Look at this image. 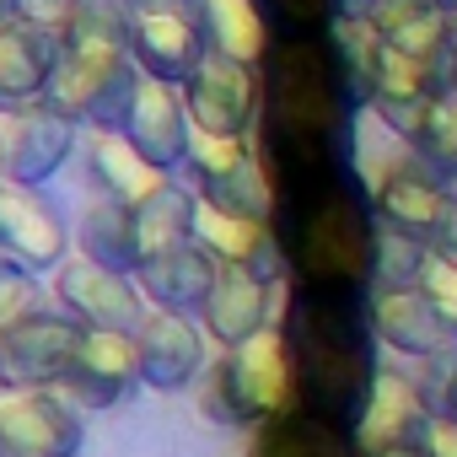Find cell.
Here are the masks:
<instances>
[{"label":"cell","instance_id":"8992f818","mask_svg":"<svg viewBox=\"0 0 457 457\" xmlns=\"http://www.w3.org/2000/svg\"><path fill=\"white\" fill-rule=\"evenodd\" d=\"M199 183V199L220 204V210H237V215H275V183L270 167L253 145V135H204L194 129L188 140V162H183Z\"/></svg>","mask_w":457,"mask_h":457},{"label":"cell","instance_id":"52a82bcc","mask_svg":"<svg viewBox=\"0 0 457 457\" xmlns=\"http://www.w3.org/2000/svg\"><path fill=\"white\" fill-rule=\"evenodd\" d=\"M371 204H377V220L382 232H398L420 248H430L441 237V226L452 220L457 210V188L446 178H436L414 151L403 162H387L377 178H371Z\"/></svg>","mask_w":457,"mask_h":457},{"label":"cell","instance_id":"3957f363","mask_svg":"<svg viewBox=\"0 0 457 457\" xmlns=\"http://www.w3.org/2000/svg\"><path fill=\"white\" fill-rule=\"evenodd\" d=\"M291 366H296V398L302 409L355 430L382 361H377V323H371V296L366 291H312L291 286L286 291V318H280Z\"/></svg>","mask_w":457,"mask_h":457},{"label":"cell","instance_id":"f546056e","mask_svg":"<svg viewBox=\"0 0 457 457\" xmlns=\"http://www.w3.org/2000/svg\"><path fill=\"white\" fill-rule=\"evenodd\" d=\"M403 145H409L436 178L457 183V92L441 87V92L420 108V119H414V129L403 135Z\"/></svg>","mask_w":457,"mask_h":457},{"label":"cell","instance_id":"ffe728a7","mask_svg":"<svg viewBox=\"0 0 457 457\" xmlns=\"http://www.w3.org/2000/svg\"><path fill=\"white\" fill-rule=\"evenodd\" d=\"M270 312H275V280L243 270V264H215V286L199 307V323L215 345H243L253 334L270 328Z\"/></svg>","mask_w":457,"mask_h":457},{"label":"cell","instance_id":"d6a6232c","mask_svg":"<svg viewBox=\"0 0 457 457\" xmlns=\"http://www.w3.org/2000/svg\"><path fill=\"white\" fill-rule=\"evenodd\" d=\"M38 302H44V296H38L33 270H22L17 259H0V328H17L22 318L44 312Z\"/></svg>","mask_w":457,"mask_h":457},{"label":"cell","instance_id":"f35d334b","mask_svg":"<svg viewBox=\"0 0 457 457\" xmlns=\"http://www.w3.org/2000/svg\"><path fill=\"white\" fill-rule=\"evenodd\" d=\"M382 457H425L420 446H398V452H382Z\"/></svg>","mask_w":457,"mask_h":457},{"label":"cell","instance_id":"4dcf8cb0","mask_svg":"<svg viewBox=\"0 0 457 457\" xmlns=\"http://www.w3.org/2000/svg\"><path fill=\"white\" fill-rule=\"evenodd\" d=\"M264 12V22L275 28V38L291 33H328L345 17V0H253Z\"/></svg>","mask_w":457,"mask_h":457},{"label":"cell","instance_id":"44dd1931","mask_svg":"<svg viewBox=\"0 0 457 457\" xmlns=\"http://www.w3.org/2000/svg\"><path fill=\"white\" fill-rule=\"evenodd\" d=\"M60 60V38L33 28V22H6L0 28V113L17 119L49 97V76Z\"/></svg>","mask_w":457,"mask_h":457},{"label":"cell","instance_id":"ab89813d","mask_svg":"<svg viewBox=\"0 0 457 457\" xmlns=\"http://www.w3.org/2000/svg\"><path fill=\"white\" fill-rule=\"evenodd\" d=\"M414 6H441V12H452V6H457V0H414Z\"/></svg>","mask_w":457,"mask_h":457},{"label":"cell","instance_id":"cb8c5ba5","mask_svg":"<svg viewBox=\"0 0 457 457\" xmlns=\"http://www.w3.org/2000/svg\"><path fill=\"white\" fill-rule=\"evenodd\" d=\"M366 22L377 28L382 44H393L398 54L441 71L446 49H452V12L441 6H414V0H377L366 12Z\"/></svg>","mask_w":457,"mask_h":457},{"label":"cell","instance_id":"603a6c76","mask_svg":"<svg viewBox=\"0 0 457 457\" xmlns=\"http://www.w3.org/2000/svg\"><path fill=\"white\" fill-rule=\"evenodd\" d=\"M87 167H92V183L103 188V199L129 204V210H140L145 199H156L172 183V172H162L151 156H140L129 145V135H119V129H92Z\"/></svg>","mask_w":457,"mask_h":457},{"label":"cell","instance_id":"5b68a950","mask_svg":"<svg viewBox=\"0 0 457 457\" xmlns=\"http://www.w3.org/2000/svg\"><path fill=\"white\" fill-rule=\"evenodd\" d=\"M291 409H302V398H296V366L280 328H264L232 345L204 371V414L232 430H259Z\"/></svg>","mask_w":457,"mask_h":457},{"label":"cell","instance_id":"7bdbcfd3","mask_svg":"<svg viewBox=\"0 0 457 457\" xmlns=\"http://www.w3.org/2000/svg\"><path fill=\"white\" fill-rule=\"evenodd\" d=\"M452 188H457V183H452Z\"/></svg>","mask_w":457,"mask_h":457},{"label":"cell","instance_id":"74e56055","mask_svg":"<svg viewBox=\"0 0 457 457\" xmlns=\"http://www.w3.org/2000/svg\"><path fill=\"white\" fill-rule=\"evenodd\" d=\"M6 22H17V0H0V28Z\"/></svg>","mask_w":457,"mask_h":457},{"label":"cell","instance_id":"9c48e42d","mask_svg":"<svg viewBox=\"0 0 457 457\" xmlns=\"http://www.w3.org/2000/svg\"><path fill=\"white\" fill-rule=\"evenodd\" d=\"M178 92H183V108H188L194 129H204V135H253L259 129L264 76L243 60H226V54L210 49Z\"/></svg>","mask_w":457,"mask_h":457},{"label":"cell","instance_id":"7a4b0ae2","mask_svg":"<svg viewBox=\"0 0 457 457\" xmlns=\"http://www.w3.org/2000/svg\"><path fill=\"white\" fill-rule=\"evenodd\" d=\"M275 237L286 253V280L312 291H366L377 286L382 220L371 204V183L355 172L286 183L275 188Z\"/></svg>","mask_w":457,"mask_h":457},{"label":"cell","instance_id":"e575fe53","mask_svg":"<svg viewBox=\"0 0 457 457\" xmlns=\"http://www.w3.org/2000/svg\"><path fill=\"white\" fill-rule=\"evenodd\" d=\"M414 446H420L425 457H457V420L436 409V414H430V425L420 430V441H414Z\"/></svg>","mask_w":457,"mask_h":457},{"label":"cell","instance_id":"60d3db41","mask_svg":"<svg viewBox=\"0 0 457 457\" xmlns=\"http://www.w3.org/2000/svg\"><path fill=\"white\" fill-rule=\"evenodd\" d=\"M0 366H6V328H0Z\"/></svg>","mask_w":457,"mask_h":457},{"label":"cell","instance_id":"836d02e7","mask_svg":"<svg viewBox=\"0 0 457 457\" xmlns=\"http://www.w3.org/2000/svg\"><path fill=\"white\" fill-rule=\"evenodd\" d=\"M76 17H81V0H17V22H33L54 38H65Z\"/></svg>","mask_w":457,"mask_h":457},{"label":"cell","instance_id":"4316f807","mask_svg":"<svg viewBox=\"0 0 457 457\" xmlns=\"http://www.w3.org/2000/svg\"><path fill=\"white\" fill-rule=\"evenodd\" d=\"M199 28L204 44L226 60H243L253 71H264L270 49H275V28L264 22V12L253 0H199Z\"/></svg>","mask_w":457,"mask_h":457},{"label":"cell","instance_id":"6da1fadb","mask_svg":"<svg viewBox=\"0 0 457 457\" xmlns=\"http://www.w3.org/2000/svg\"><path fill=\"white\" fill-rule=\"evenodd\" d=\"M259 76H264V108L253 145L270 167V183L286 188L355 172V124L366 103L339 60L334 28L275 38Z\"/></svg>","mask_w":457,"mask_h":457},{"label":"cell","instance_id":"30bf717a","mask_svg":"<svg viewBox=\"0 0 457 457\" xmlns=\"http://www.w3.org/2000/svg\"><path fill=\"white\" fill-rule=\"evenodd\" d=\"M140 387V345L124 328H81V345L71 355V371L54 393H65L76 409H113Z\"/></svg>","mask_w":457,"mask_h":457},{"label":"cell","instance_id":"e0dca14e","mask_svg":"<svg viewBox=\"0 0 457 457\" xmlns=\"http://www.w3.org/2000/svg\"><path fill=\"white\" fill-rule=\"evenodd\" d=\"M430 414H436L430 393H425L414 377L382 366V377H377V387H371V398H366V409H361V420H355V446H361V457H382V452L414 446L420 430L430 425Z\"/></svg>","mask_w":457,"mask_h":457},{"label":"cell","instance_id":"4fadbf2b","mask_svg":"<svg viewBox=\"0 0 457 457\" xmlns=\"http://www.w3.org/2000/svg\"><path fill=\"white\" fill-rule=\"evenodd\" d=\"M81 140V124L49 103L17 113L6 124V140H0V178H12V183H28V188H44L76 151Z\"/></svg>","mask_w":457,"mask_h":457},{"label":"cell","instance_id":"83f0119b","mask_svg":"<svg viewBox=\"0 0 457 457\" xmlns=\"http://www.w3.org/2000/svg\"><path fill=\"white\" fill-rule=\"evenodd\" d=\"M194 204H199V194H188V188L167 183L156 199H145V204L135 210L140 264H151V259H162V253H172V248L194 243Z\"/></svg>","mask_w":457,"mask_h":457},{"label":"cell","instance_id":"b9f144b4","mask_svg":"<svg viewBox=\"0 0 457 457\" xmlns=\"http://www.w3.org/2000/svg\"><path fill=\"white\" fill-rule=\"evenodd\" d=\"M452 49H457V6H452Z\"/></svg>","mask_w":457,"mask_h":457},{"label":"cell","instance_id":"f1b7e54d","mask_svg":"<svg viewBox=\"0 0 457 457\" xmlns=\"http://www.w3.org/2000/svg\"><path fill=\"white\" fill-rule=\"evenodd\" d=\"M81 253L119 270V275H135L140 270V243H135V210L129 204H113V199H97L87 215H81V232H76Z\"/></svg>","mask_w":457,"mask_h":457},{"label":"cell","instance_id":"ba28073f","mask_svg":"<svg viewBox=\"0 0 457 457\" xmlns=\"http://www.w3.org/2000/svg\"><path fill=\"white\" fill-rule=\"evenodd\" d=\"M81 441L87 430L65 393L0 382V457H76Z\"/></svg>","mask_w":457,"mask_h":457},{"label":"cell","instance_id":"ac0fdd59","mask_svg":"<svg viewBox=\"0 0 457 457\" xmlns=\"http://www.w3.org/2000/svg\"><path fill=\"white\" fill-rule=\"evenodd\" d=\"M119 135H129V145L140 156H151L162 172L183 167L188 162V140H194V119L183 108V92L167 87V81H156V76H140Z\"/></svg>","mask_w":457,"mask_h":457},{"label":"cell","instance_id":"8fae6325","mask_svg":"<svg viewBox=\"0 0 457 457\" xmlns=\"http://www.w3.org/2000/svg\"><path fill=\"white\" fill-rule=\"evenodd\" d=\"M54 291H60L65 318H76L81 328H124V334H135L140 318L151 312L135 275H119V270H108V264H97L87 253L65 259L54 270Z\"/></svg>","mask_w":457,"mask_h":457},{"label":"cell","instance_id":"8d00e7d4","mask_svg":"<svg viewBox=\"0 0 457 457\" xmlns=\"http://www.w3.org/2000/svg\"><path fill=\"white\" fill-rule=\"evenodd\" d=\"M436 409H441V414H452V420H457V377H452V382H446V393H441V403H436Z\"/></svg>","mask_w":457,"mask_h":457},{"label":"cell","instance_id":"1f68e13d","mask_svg":"<svg viewBox=\"0 0 457 457\" xmlns=\"http://www.w3.org/2000/svg\"><path fill=\"white\" fill-rule=\"evenodd\" d=\"M414 291L430 302V312L441 318V328L457 339V264H452L446 253L425 248V259H420V270H414Z\"/></svg>","mask_w":457,"mask_h":457},{"label":"cell","instance_id":"484cf974","mask_svg":"<svg viewBox=\"0 0 457 457\" xmlns=\"http://www.w3.org/2000/svg\"><path fill=\"white\" fill-rule=\"evenodd\" d=\"M248 457H361V446H355V430H345L312 409H291V414L259 425Z\"/></svg>","mask_w":457,"mask_h":457},{"label":"cell","instance_id":"9a60e30c","mask_svg":"<svg viewBox=\"0 0 457 457\" xmlns=\"http://www.w3.org/2000/svg\"><path fill=\"white\" fill-rule=\"evenodd\" d=\"M194 243L215 259V264H243L264 280H286V253H280V237L275 226L259 220V215H237V210H220L210 199L194 204Z\"/></svg>","mask_w":457,"mask_h":457},{"label":"cell","instance_id":"277c9868","mask_svg":"<svg viewBox=\"0 0 457 457\" xmlns=\"http://www.w3.org/2000/svg\"><path fill=\"white\" fill-rule=\"evenodd\" d=\"M135 87H140V65L129 54V6L124 0H81V17L60 38V60L44 103L71 113L76 124L119 129Z\"/></svg>","mask_w":457,"mask_h":457},{"label":"cell","instance_id":"d4e9b609","mask_svg":"<svg viewBox=\"0 0 457 457\" xmlns=\"http://www.w3.org/2000/svg\"><path fill=\"white\" fill-rule=\"evenodd\" d=\"M135 286L151 307H167V312H199L210 286H215V259L199 248V243H183L151 264L135 270Z\"/></svg>","mask_w":457,"mask_h":457},{"label":"cell","instance_id":"d6986e66","mask_svg":"<svg viewBox=\"0 0 457 457\" xmlns=\"http://www.w3.org/2000/svg\"><path fill=\"white\" fill-rule=\"evenodd\" d=\"M135 345H140V382L156 393H178L204 371V339L188 312L151 307L135 328Z\"/></svg>","mask_w":457,"mask_h":457},{"label":"cell","instance_id":"d590c367","mask_svg":"<svg viewBox=\"0 0 457 457\" xmlns=\"http://www.w3.org/2000/svg\"><path fill=\"white\" fill-rule=\"evenodd\" d=\"M430 248H436V253H446V259H452V264H457V210H452V220H446V226H441V237H436V243H430Z\"/></svg>","mask_w":457,"mask_h":457},{"label":"cell","instance_id":"2e32d148","mask_svg":"<svg viewBox=\"0 0 457 457\" xmlns=\"http://www.w3.org/2000/svg\"><path fill=\"white\" fill-rule=\"evenodd\" d=\"M129 54L140 76L183 87L199 71V60L210 54L199 12H129Z\"/></svg>","mask_w":457,"mask_h":457},{"label":"cell","instance_id":"7402d4cb","mask_svg":"<svg viewBox=\"0 0 457 457\" xmlns=\"http://www.w3.org/2000/svg\"><path fill=\"white\" fill-rule=\"evenodd\" d=\"M371 323H377V339L409 361H430V355L457 350V339L441 328V318L430 312V302L414 286H377L371 291Z\"/></svg>","mask_w":457,"mask_h":457},{"label":"cell","instance_id":"7c38bea8","mask_svg":"<svg viewBox=\"0 0 457 457\" xmlns=\"http://www.w3.org/2000/svg\"><path fill=\"white\" fill-rule=\"evenodd\" d=\"M0 248H6V259H17L22 270L44 275V270H60L65 264L71 232H65L60 210L38 188L0 178Z\"/></svg>","mask_w":457,"mask_h":457},{"label":"cell","instance_id":"5bb4252c","mask_svg":"<svg viewBox=\"0 0 457 457\" xmlns=\"http://www.w3.org/2000/svg\"><path fill=\"white\" fill-rule=\"evenodd\" d=\"M81 345V323L65 312H33L17 328H6V366L0 382L12 387H60L71 371V355Z\"/></svg>","mask_w":457,"mask_h":457}]
</instances>
